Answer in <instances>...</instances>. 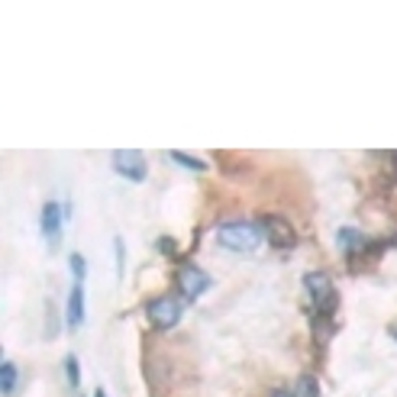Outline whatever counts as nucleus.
Listing matches in <instances>:
<instances>
[{"instance_id":"nucleus-1","label":"nucleus","mask_w":397,"mask_h":397,"mask_svg":"<svg viewBox=\"0 0 397 397\" xmlns=\"http://www.w3.org/2000/svg\"><path fill=\"white\" fill-rule=\"evenodd\" d=\"M217 242L226 252H239V255H249L255 252L262 242H265V233L258 223H246V220H229V223H220L217 226Z\"/></svg>"},{"instance_id":"nucleus-2","label":"nucleus","mask_w":397,"mask_h":397,"mask_svg":"<svg viewBox=\"0 0 397 397\" xmlns=\"http://www.w3.org/2000/svg\"><path fill=\"white\" fill-rule=\"evenodd\" d=\"M304 288H307L310 300H313V310H317L320 317H329L336 310L339 298H336V288H333V278H329L327 271H307L304 275Z\"/></svg>"},{"instance_id":"nucleus-3","label":"nucleus","mask_w":397,"mask_h":397,"mask_svg":"<svg viewBox=\"0 0 397 397\" xmlns=\"http://www.w3.org/2000/svg\"><path fill=\"white\" fill-rule=\"evenodd\" d=\"M181 313H184V304H181V298H175V294H162V298H155L149 304V323L155 329L178 327Z\"/></svg>"},{"instance_id":"nucleus-4","label":"nucleus","mask_w":397,"mask_h":397,"mask_svg":"<svg viewBox=\"0 0 397 397\" xmlns=\"http://www.w3.org/2000/svg\"><path fill=\"white\" fill-rule=\"evenodd\" d=\"M258 226H262V233H265V242H271L275 249H291L294 242H298L294 226H291L284 217H278V213H265Z\"/></svg>"},{"instance_id":"nucleus-5","label":"nucleus","mask_w":397,"mask_h":397,"mask_svg":"<svg viewBox=\"0 0 397 397\" xmlns=\"http://www.w3.org/2000/svg\"><path fill=\"white\" fill-rule=\"evenodd\" d=\"M113 171L129 181H146L149 165H146V155L139 149H117L113 152Z\"/></svg>"},{"instance_id":"nucleus-6","label":"nucleus","mask_w":397,"mask_h":397,"mask_svg":"<svg viewBox=\"0 0 397 397\" xmlns=\"http://www.w3.org/2000/svg\"><path fill=\"white\" fill-rule=\"evenodd\" d=\"M210 284H213L210 275H207V271H200L197 265L184 262V265L178 269V288H181V294H184V300H197Z\"/></svg>"},{"instance_id":"nucleus-7","label":"nucleus","mask_w":397,"mask_h":397,"mask_svg":"<svg viewBox=\"0 0 397 397\" xmlns=\"http://www.w3.org/2000/svg\"><path fill=\"white\" fill-rule=\"evenodd\" d=\"M61 217H65V210L55 200H49L42 207V236H46V246L49 249H55L61 242Z\"/></svg>"},{"instance_id":"nucleus-8","label":"nucleus","mask_w":397,"mask_h":397,"mask_svg":"<svg viewBox=\"0 0 397 397\" xmlns=\"http://www.w3.org/2000/svg\"><path fill=\"white\" fill-rule=\"evenodd\" d=\"M65 320H68V329H78L81 323H84V284H81V281H75V284H71L68 313H65Z\"/></svg>"},{"instance_id":"nucleus-9","label":"nucleus","mask_w":397,"mask_h":397,"mask_svg":"<svg viewBox=\"0 0 397 397\" xmlns=\"http://www.w3.org/2000/svg\"><path fill=\"white\" fill-rule=\"evenodd\" d=\"M336 242H339V249L346 252V255H352L356 249H365V236L358 233V229H352V226H342L336 233Z\"/></svg>"},{"instance_id":"nucleus-10","label":"nucleus","mask_w":397,"mask_h":397,"mask_svg":"<svg viewBox=\"0 0 397 397\" xmlns=\"http://www.w3.org/2000/svg\"><path fill=\"white\" fill-rule=\"evenodd\" d=\"M291 397H320V381L313 375H300L291 387Z\"/></svg>"},{"instance_id":"nucleus-11","label":"nucleus","mask_w":397,"mask_h":397,"mask_svg":"<svg viewBox=\"0 0 397 397\" xmlns=\"http://www.w3.org/2000/svg\"><path fill=\"white\" fill-rule=\"evenodd\" d=\"M17 365H13V362H3V365H0V391H3V394L10 397V394H17Z\"/></svg>"},{"instance_id":"nucleus-12","label":"nucleus","mask_w":397,"mask_h":397,"mask_svg":"<svg viewBox=\"0 0 397 397\" xmlns=\"http://www.w3.org/2000/svg\"><path fill=\"white\" fill-rule=\"evenodd\" d=\"M168 155H171V159H175V162H178L181 168H191V171H207V162H204V159H197V155H191V152H178V149H175V152H168Z\"/></svg>"},{"instance_id":"nucleus-13","label":"nucleus","mask_w":397,"mask_h":397,"mask_svg":"<svg viewBox=\"0 0 397 397\" xmlns=\"http://www.w3.org/2000/svg\"><path fill=\"white\" fill-rule=\"evenodd\" d=\"M65 375H68V385L78 387L81 385V365H78V356H65Z\"/></svg>"},{"instance_id":"nucleus-14","label":"nucleus","mask_w":397,"mask_h":397,"mask_svg":"<svg viewBox=\"0 0 397 397\" xmlns=\"http://www.w3.org/2000/svg\"><path fill=\"white\" fill-rule=\"evenodd\" d=\"M68 262H71V275H75V281H81V284H84V278H88V262H84V255H81V252H75Z\"/></svg>"},{"instance_id":"nucleus-15","label":"nucleus","mask_w":397,"mask_h":397,"mask_svg":"<svg viewBox=\"0 0 397 397\" xmlns=\"http://www.w3.org/2000/svg\"><path fill=\"white\" fill-rule=\"evenodd\" d=\"M113 246H117V275H123V262H126V252H123V239H117Z\"/></svg>"},{"instance_id":"nucleus-16","label":"nucleus","mask_w":397,"mask_h":397,"mask_svg":"<svg viewBox=\"0 0 397 397\" xmlns=\"http://www.w3.org/2000/svg\"><path fill=\"white\" fill-rule=\"evenodd\" d=\"M159 246H162V252H171V249H175V242H171V239H162Z\"/></svg>"},{"instance_id":"nucleus-17","label":"nucleus","mask_w":397,"mask_h":397,"mask_svg":"<svg viewBox=\"0 0 397 397\" xmlns=\"http://www.w3.org/2000/svg\"><path fill=\"white\" fill-rule=\"evenodd\" d=\"M271 397H291V391H281L278 387V391H271Z\"/></svg>"},{"instance_id":"nucleus-18","label":"nucleus","mask_w":397,"mask_h":397,"mask_svg":"<svg viewBox=\"0 0 397 397\" xmlns=\"http://www.w3.org/2000/svg\"><path fill=\"white\" fill-rule=\"evenodd\" d=\"M94 397H107V391H97V394H94Z\"/></svg>"},{"instance_id":"nucleus-19","label":"nucleus","mask_w":397,"mask_h":397,"mask_svg":"<svg viewBox=\"0 0 397 397\" xmlns=\"http://www.w3.org/2000/svg\"><path fill=\"white\" fill-rule=\"evenodd\" d=\"M391 336H394V339H397V329H394V333H391Z\"/></svg>"}]
</instances>
